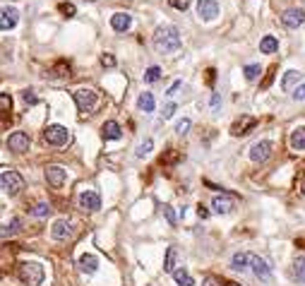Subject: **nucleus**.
<instances>
[{"instance_id": "1", "label": "nucleus", "mask_w": 305, "mask_h": 286, "mask_svg": "<svg viewBox=\"0 0 305 286\" xmlns=\"http://www.w3.org/2000/svg\"><path fill=\"white\" fill-rule=\"evenodd\" d=\"M154 49L159 53H173L180 49V31L171 24H164L154 31Z\"/></svg>"}, {"instance_id": "2", "label": "nucleus", "mask_w": 305, "mask_h": 286, "mask_svg": "<svg viewBox=\"0 0 305 286\" xmlns=\"http://www.w3.org/2000/svg\"><path fill=\"white\" fill-rule=\"evenodd\" d=\"M0 185H3V193L5 195H20L22 190H24V178L17 173V171H12V168H3V173H0Z\"/></svg>"}, {"instance_id": "3", "label": "nucleus", "mask_w": 305, "mask_h": 286, "mask_svg": "<svg viewBox=\"0 0 305 286\" xmlns=\"http://www.w3.org/2000/svg\"><path fill=\"white\" fill-rule=\"evenodd\" d=\"M17 272H20V279L27 286H39L43 281V276H46V272H43V267L39 262H22Z\"/></svg>"}, {"instance_id": "4", "label": "nucleus", "mask_w": 305, "mask_h": 286, "mask_svg": "<svg viewBox=\"0 0 305 286\" xmlns=\"http://www.w3.org/2000/svg\"><path fill=\"white\" fill-rule=\"evenodd\" d=\"M43 139L48 142L50 147H65L70 142V130L63 125H48L43 132Z\"/></svg>"}, {"instance_id": "5", "label": "nucleus", "mask_w": 305, "mask_h": 286, "mask_svg": "<svg viewBox=\"0 0 305 286\" xmlns=\"http://www.w3.org/2000/svg\"><path fill=\"white\" fill-rule=\"evenodd\" d=\"M75 104H77V109L82 111V113H91L98 104L96 91H91V89H77V91H75Z\"/></svg>"}, {"instance_id": "6", "label": "nucleus", "mask_w": 305, "mask_h": 286, "mask_svg": "<svg viewBox=\"0 0 305 286\" xmlns=\"http://www.w3.org/2000/svg\"><path fill=\"white\" fill-rule=\"evenodd\" d=\"M77 205L84 212H98L101 209V198H98L96 190H82L77 198Z\"/></svg>"}, {"instance_id": "7", "label": "nucleus", "mask_w": 305, "mask_h": 286, "mask_svg": "<svg viewBox=\"0 0 305 286\" xmlns=\"http://www.w3.org/2000/svg\"><path fill=\"white\" fill-rule=\"evenodd\" d=\"M197 17L202 22H212L219 17V3L217 0H197Z\"/></svg>"}, {"instance_id": "8", "label": "nucleus", "mask_w": 305, "mask_h": 286, "mask_svg": "<svg viewBox=\"0 0 305 286\" xmlns=\"http://www.w3.org/2000/svg\"><path fill=\"white\" fill-rule=\"evenodd\" d=\"M29 145H31V139L27 132H12L10 137H8V147L15 154H27L29 152Z\"/></svg>"}, {"instance_id": "9", "label": "nucleus", "mask_w": 305, "mask_h": 286, "mask_svg": "<svg viewBox=\"0 0 305 286\" xmlns=\"http://www.w3.org/2000/svg\"><path fill=\"white\" fill-rule=\"evenodd\" d=\"M269 157H272V142H269V139H260V142H255V145L250 147V159H252L255 164H265Z\"/></svg>"}, {"instance_id": "10", "label": "nucleus", "mask_w": 305, "mask_h": 286, "mask_svg": "<svg viewBox=\"0 0 305 286\" xmlns=\"http://www.w3.org/2000/svg\"><path fill=\"white\" fill-rule=\"evenodd\" d=\"M0 15H3V17H0V29H3V31H10V29L17 27V22H20V10H17V8L5 5Z\"/></svg>"}, {"instance_id": "11", "label": "nucleus", "mask_w": 305, "mask_h": 286, "mask_svg": "<svg viewBox=\"0 0 305 286\" xmlns=\"http://www.w3.org/2000/svg\"><path fill=\"white\" fill-rule=\"evenodd\" d=\"M250 267H252V274L260 279V281H269L272 279V269L260 255H250Z\"/></svg>"}, {"instance_id": "12", "label": "nucleus", "mask_w": 305, "mask_h": 286, "mask_svg": "<svg viewBox=\"0 0 305 286\" xmlns=\"http://www.w3.org/2000/svg\"><path fill=\"white\" fill-rule=\"evenodd\" d=\"M212 209L217 214H231L236 209V202H233V198H228V195H214L212 198Z\"/></svg>"}, {"instance_id": "13", "label": "nucleus", "mask_w": 305, "mask_h": 286, "mask_svg": "<svg viewBox=\"0 0 305 286\" xmlns=\"http://www.w3.org/2000/svg\"><path fill=\"white\" fill-rule=\"evenodd\" d=\"M72 224H70L68 219H58L56 224H53V228H50V236L56 238V241H68V238H72Z\"/></svg>"}, {"instance_id": "14", "label": "nucleus", "mask_w": 305, "mask_h": 286, "mask_svg": "<svg viewBox=\"0 0 305 286\" xmlns=\"http://www.w3.org/2000/svg\"><path fill=\"white\" fill-rule=\"evenodd\" d=\"M46 180H48V185L60 187L65 180H68V171L63 166H48L46 168Z\"/></svg>"}, {"instance_id": "15", "label": "nucleus", "mask_w": 305, "mask_h": 286, "mask_svg": "<svg viewBox=\"0 0 305 286\" xmlns=\"http://www.w3.org/2000/svg\"><path fill=\"white\" fill-rule=\"evenodd\" d=\"M281 22H284L286 27H291V29H295V27H300V24L305 22V10L291 8V10H286L284 15H281Z\"/></svg>"}, {"instance_id": "16", "label": "nucleus", "mask_w": 305, "mask_h": 286, "mask_svg": "<svg viewBox=\"0 0 305 286\" xmlns=\"http://www.w3.org/2000/svg\"><path fill=\"white\" fill-rule=\"evenodd\" d=\"M255 125H257V120L252 118V116H243L240 120H236V123H233L231 132H233L236 137H240V135H247V130H252Z\"/></svg>"}, {"instance_id": "17", "label": "nucleus", "mask_w": 305, "mask_h": 286, "mask_svg": "<svg viewBox=\"0 0 305 286\" xmlns=\"http://www.w3.org/2000/svg\"><path fill=\"white\" fill-rule=\"evenodd\" d=\"M111 27L116 31H128L132 27V17H130L128 12H116L113 17H111Z\"/></svg>"}, {"instance_id": "18", "label": "nucleus", "mask_w": 305, "mask_h": 286, "mask_svg": "<svg viewBox=\"0 0 305 286\" xmlns=\"http://www.w3.org/2000/svg\"><path fill=\"white\" fill-rule=\"evenodd\" d=\"M79 269H82L84 274H94V272L98 269V257L84 253V255L79 257Z\"/></svg>"}, {"instance_id": "19", "label": "nucleus", "mask_w": 305, "mask_h": 286, "mask_svg": "<svg viewBox=\"0 0 305 286\" xmlns=\"http://www.w3.org/2000/svg\"><path fill=\"white\" fill-rule=\"evenodd\" d=\"M288 142H291V149H295V152H305V125L303 128H295L293 132H291Z\"/></svg>"}, {"instance_id": "20", "label": "nucleus", "mask_w": 305, "mask_h": 286, "mask_svg": "<svg viewBox=\"0 0 305 286\" xmlns=\"http://www.w3.org/2000/svg\"><path fill=\"white\" fill-rule=\"evenodd\" d=\"M178 269V250L173 246L166 250V262H164V272H168V274H173Z\"/></svg>"}, {"instance_id": "21", "label": "nucleus", "mask_w": 305, "mask_h": 286, "mask_svg": "<svg viewBox=\"0 0 305 286\" xmlns=\"http://www.w3.org/2000/svg\"><path fill=\"white\" fill-rule=\"evenodd\" d=\"M120 135H123V130H120V125L116 120H106L104 123V137L106 139H118Z\"/></svg>"}, {"instance_id": "22", "label": "nucleus", "mask_w": 305, "mask_h": 286, "mask_svg": "<svg viewBox=\"0 0 305 286\" xmlns=\"http://www.w3.org/2000/svg\"><path fill=\"white\" fill-rule=\"evenodd\" d=\"M247 265H250V255H247V253H236V255L231 257V267H233L236 272L247 269Z\"/></svg>"}, {"instance_id": "23", "label": "nucleus", "mask_w": 305, "mask_h": 286, "mask_svg": "<svg viewBox=\"0 0 305 286\" xmlns=\"http://www.w3.org/2000/svg\"><path fill=\"white\" fill-rule=\"evenodd\" d=\"M173 279H176L178 286H195V279H192V274L187 269H176L173 272Z\"/></svg>"}, {"instance_id": "24", "label": "nucleus", "mask_w": 305, "mask_h": 286, "mask_svg": "<svg viewBox=\"0 0 305 286\" xmlns=\"http://www.w3.org/2000/svg\"><path fill=\"white\" fill-rule=\"evenodd\" d=\"M137 106L142 111H144V113H151V111H154V106H157V104H154V97H151V94H149V91H144V94H139V99H137Z\"/></svg>"}, {"instance_id": "25", "label": "nucleus", "mask_w": 305, "mask_h": 286, "mask_svg": "<svg viewBox=\"0 0 305 286\" xmlns=\"http://www.w3.org/2000/svg\"><path fill=\"white\" fill-rule=\"evenodd\" d=\"M260 51H262V53H276V51H279L276 36H265V39L260 41Z\"/></svg>"}, {"instance_id": "26", "label": "nucleus", "mask_w": 305, "mask_h": 286, "mask_svg": "<svg viewBox=\"0 0 305 286\" xmlns=\"http://www.w3.org/2000/svg\"><path fill=\"white\" fill-rule=\"evenodd\" d=\"M293 276L300 281V284H305V257H295V262H293Z\"/></svg>"}, {"instance_id": "27", "label": "nucleus", "mask_w": 305, "mask_h": 286, "mask_svg": "<svg viewBox=\"0 0 305 286\" xmlns=\"http://www.w3.org/2000/svg\"><path fill=\"white\" fill-rule=\"evenodd\" d=\"M298 79H300V72H298V70H288V72L284 75V79H281V89H286V91H288V89L293 87Z\"/></svg>"}, {"instance_id": "28", "label": "nucleus", "mask_w": 305, "mask_h": 286, "mask_svg": "<svg viewBox=\"0 0 305 286\" xmlns=\"http://www.w3.org/2000/svg\"><path fill=\"white\" fill-rule=\"evenodd\" d=\"M20 226H22V221H20V219H17V217H15V219H10V221H8V224L3 226V238L12 236V233H17V231H20Z\"/></svg>"}, {"instance_id": "29", "label": "nucleus", "mask_w": 305, "mask_h": 286, "mask_svg": "<svg viewBox=\"0 0 305 286\" xmlns=\"http://www.w3.org/2000/svg\"><path fill=\"white\" fill-rule=\"evenodd\" d=\"M48 212H50V207L46 205V202H39V205H34V207L29 209V214H31V217H46Z\"/></svg>"}, {"instance_id": "30", "label": "nucleus", "mask_w": 305, "mask_h": 286, "mask_svg": "<svg viewBox=\"0 0 305 286\" xmlns=\"http://www.w3.org/2000/svg\"><path fill=\"white\" fill-rule=\"evenodd\" d=\"M159 77H161V68H157V65H151V68L144 72V82H149V84H154Z\"/></svg>"}, {"instance_id": "31", "label": "nucleus", "mask_w": 305, "mask_h": 286, "mask_svg": "<svg viewBox=\"0 0 305 286\" xmlns=\"http://www.w3.org/2000/svg\"><path fill=\"white\" fill-rule=\"evenodd\" d=\"M151 147H154V142H151V139H144V142H139V145H137V157L139 159H144V157H147V154H149V152H151Z\"/></svg>"}, {"instance_id": "32", "label": "nucleus", "mask_w": 305, "mask_h": 286, "mask_svg": "<svg viewBox=\"0 0 305 286\" xmlns=\"http://www.w3.org/2000/svg\"><path fill=\"white\" fill-rule=\"evenodd\" d=\"M243 72H245V79H250V82H252V79H257L260 75H262V68H260V65H245V70H243Z\"/></svg>"}, {"instance_id": "33", "label": "nucleus", "mask_w": 305, "mask_h": 286, "mask_svg": "<svg viewBox=\"0 0 305 286\" xmlns=\"http://www.w3.org/2000/svg\"><path fill=\"white\" fill-rule=\"evenodd\" d=\"M0 109H3V113H8V111L12 109V99H10V94H8V91H3V94H0Z\"/></svg>"}, {"instance_id": "34", "label": "nucleus", "mask_w": 305, "mask_h": 286, "mask_svg": "<svg viewBox=\"0 0 305 286\" xmlns=\"http://www.w3.org/2000/svg\"><path fill=\"white\" fill-rule=\"evenodd\" d=\"M168 5H171V8H176V10L185 12L187 8H190V0H168Z\"/></svg>"}, {"instance_id": "35", "label": "nucleus", "mask_w": 305, "mask_h": 286, "mask_svg": "<svg viewBox=\"0 0 305 286\" xmlns=\"http://www.w3.org/2000/svg\"><path fill=\"white\" fill-rule=\"evenodd\" d=\"M202 286H228V284H224V281H221V279H217V276H205V279H202Z\"/></svg>"}, {"instance_id": "36", "label": "nucleus", "mask_w": 305, "mask_h": 286, "mask_svg": "<svg viewBox=\"0 0 305 286\" xmlns=\"http://www.w3.org/2000/svg\"><path fill=\"white\" fill-rule=\"evenodd\" d=\"M101 65H104V68H116V58H113V53H104V56H101Z\"/></svg>"}, {"instance_id": "37", "label": "nucleus", "mask_w": 305, "mask_h": 286, "mask_svg": "<svg viewBox=\"0 0 305 286\" xmlns=\"http://www.w3.org/2000/svg\"><path fill=\"white\" fill-rule=\"evenodd\" d=\"M190 125H192V123H190L187 118H183V120H180V123L176 125V132H178V135H185L187 130H190Z\"/></svg>"}, {"instance_id": "38", "label": "nucleus", "mask_w": 305, "mask_h": 286, "mask_svg": "<svg viewBox=\"0 0 305 286\" xmlns=\"http://www.w3.org/2000/svg\"><path fill=\"white\" fill-rule=\"evenodd\" d=\"M173 113H176V104L171 101V104H166V106H164V113H161V116L168 120V118H173Z\"/></svg>"}, {"instance_id": "39", "label": "nucleus", "mask_w": 305, "mask_h": 286, "mask_svg": "<svg viewBox=\"0 0 305 286\" xmlns=\"http://www.w3.org/2000/svg\"><path fill=\"white\" fill-rule=\"evenodd\" d=\"M293 99H295V101H305V82H303V84H298V87H295Z\"/></svg>"}, {"instance_id": "40", "label": "nucleus", "mask_w": 305, "mask_h": 286, "mask_svg": "<svg viewBox=\"0 0 305 286\" xmlns=\"http://www.w3.org/2000/svg\"><path fill=\"white\" fill-rule=\"evenodd\" d=\"M58 10L63 12V15H68V17H70V15H75V5H70V3H60Z\"/></svg>"}, {"instance_id": "41", "label": "nucleus", "mask_w": 305, "mask_h": 286, "mask_svg": "<svg viewBox=\"0 0 305 286\" xmlns=\"http://www.w3.org/2000/svg\"><path fill=\"white\" fill-rule=\"evenodd\" d=\"M164 217L168 219V224H171V226L176 224V214H173V209L168 207V205H164Z\"/></svg>"}, {"instance_id": "42", "label": "nucleus", "mask_w": 305, "mask_h": 286, "mask_svg": "<svg viewBox=\"0 0 305 286\" xmlns=\"http://www.w3.org/2000/svg\"><path fill=\"white\" fill-rule=\"evenodd\" d=\"M24 101H27V104H36V97H34V91H24Z\"/></svg>"}, {"instance_id": "43", "label": "nucleus", "mask_w": 305, "mask_h": 286, "mask_svg": "<svg viewBox=\"0 0 305 286\" xmlns=\"http://www.w3.org/2000/svg\"><path fill=\"white\" fill-rule=\"evenodd\" d=\"M197 214H199V219H207V217H209V209L199 205V207H197Z\"/></svg>"}, {"instance_id": "44", "label": "nucleus", "mask_w": 305, "mask_h": 286, "mask_svg": "<svg viewBox=\"0 0 305 286\" xmlns=\"http://www.w3.org/2000/svg\"><path fill=\"white\" fill-rule=\"evenodd\" d=\"M180 84H183V82H173V84H171V89H168V97H173L178 89H180Z\"/></svg>"}, {"instance_id": "45", "label": "nucleus", "mask_w": 305, "mask_h": 286, "mask_svg": "<svg viewBox=\"0 0 305 286\" xmlns=\"http://www.w3.org/2000/svg\"><path fill=\"white\" fill-rule=\"evenodd\" d=\"M219 104H221V97L214 94V97H212V109H219Z\"/></svg>"}, {"instance_id": "46", "label": "nucleus", "mask_w": 305, "mask_h": 286, "mask_svg": "<svg viewBox=\"0 0 305 286\" xmlns=\"http://www.w3.org/2000/svg\"><path fill=\"white\" fill-rule=\"evenodd\" d=\"M228 286H238V284H228Z\"/></svg>"}]
</instances>
